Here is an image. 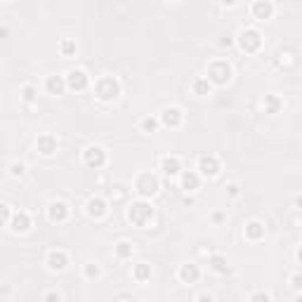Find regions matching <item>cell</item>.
Masks as SVG:
<instances>
[{
    "label": "cell",
    "instance_id": "obj_1",
    "mask_svg": "<svg viewBox=\"0 0 302 302\" xmlns=\"http://www.w3.org/2000/svg\"><path fill=\"white\" fill-rule=\"evenodd\" d=\"M229 78H231V64L229 61L215 59V61H210V64H208L206 81L210 85H224V83H229Z\"/></svg>",
    "mask_w": 302,
    "mask_h": 302
},
{
    "label": "cell",
    "instance_id": "obj_2",
    "mask_svg": "<svg viewBox=\"0 0 302 302\" xmlns=\"http://www.w3.org/2000/svg\"><path fill=\"white\" fill-rule=\"evenodd\" d=\"M151 218H154V208L146 203V198H139V201H135L133 206L128 208V220L135 227H146V222Z\"/></svg>",
    "mask_w": 302,
    "mask_h": 302
},
{
    "label": "cell",
    "instance_id": "obj_3",
    "mask_svg": "<svg viewBox=\"0 0 302 302\" xmlns=\"http://www.w3.org/2000/svg\"><path fill=\"white\" fill-rule=\"evenodd\" d=\"M95 92L102 102H111V99H116L121 95V83L113 76H102V78H97Z\"/></svg>",
    "mask_w": 302,
    "mask_h": 302
},
{
    "label": "cell",
    "instance_id": "obj_4",
    "mask_svg": "<svg viewBox=\"0 0 302 302\" xmlns=\"http://www.w3.org/2000/svg\"><path fill=\"white\" fill-rule=\"evenodd\" d=\"M135 189H137V193H139L142 198H149V196H154V193L161 189V184H158L156 175L142 172V175L137 177V182H135Z\"/></svg>",
    "mask_w": 302,
    "mask_h": 302
},
{
    "label": "cell",
    "instance_id": "obj_5",
    "mask_svg": "<svg viewBox=\"0 0 302 302\" xmlns=\"http://www.w3.org/2000/svg\"><path fill=\"white\" fill-rule=\"evenodd\" d=\"M220 170H222V163L215 154L198 156V175L201 177H215V175H220Z\"/></svg>",
    "mask_w": 302,
    "mask_h": 302
},
{
    "label": "cell",
    "instance_id": "obj_6",
    "mask_svg": "<svg viewBox=\"0 0 302 302\" xmlns=\"http://www.w3.org/2000/svg\"><path fill=\"white\" fill-rule=\"evenodd\" d=\"M239 45H241L243 52H255V50L262 45V38L255 28H243L239 33Z\"/></svg>",
    "mask_w": 302,
    "mask_h": 302
},
{
    "label": "cell",
    "instance_id": "obj_7",
    "mask_svg": "<svg viewBox=\"0 0 302 302\" xmlns=\"http://www.w3.org/2000/svg\"><path fill=\"white\" fill-rule=\"evenodd\" d=\"M64 81H66V87H71V90H85L90 85V76L83 69H71L64 76Z\"/></svg>",
    "mask_w": 302,
    "mask_h": 302
},
{
    "label": "cell",
    "instance_id": "obj_8",
    "mask_svg": "<svg viewBox=\"0 0 302 302\" xmlns=\"http://www.w3.org/2000/svg\"><path fill=\"white\" fill-rule=\"evenodd\" d=\"M83 158L90 168H102L107 163V151L102 146H87L83 151Z\"/></svg>",
    "mask_w": 302,
    "mask_h": 302
},
{
    "label": "cell",
    "instance_id": "obj_9",
    "mask_svg": "<svg viewBox=\"0 0 302 302\" xmlns=\"http://www.w3.org/2000/svg\"><path fill=\"white\" fill-rule=\"evenodd\" d=\"M158 123H163L165 128H177L182 123V109L180 107H165L158 116Z\"/></svg>",
    "mask_w": 302,
    "mask_h": 302
},
{
    "label": "cell",
    "instance_id": "obj_10",
    "mask_svg": "<svg viewBox=\"0 0 302 302\" xmlns=\"http://www.w3.org/2000/svg\"><path fill=\"white\" fill-rule=\"evenodd\" d=\"M66 265H69V255H66V250H61V248H52V250L48 253V267L50 269L61 272Z\"/></svg>",
    "mask_w": 302,
    "mask_h": 302
},
{
    "label": "cell",
    "instance_id": "obj_11",
    "mask_svg": "<svg viewBox=\"0 0 302 302\" xmlns=\"http://www.w3.org/2000/svg\"><path fill=\"white\" fill-rule=\"evenodd\" d=\"M36 146H38V151H40L43 156H52V154L57 151V146H59V142H57V137H55V135L45 133V135H40V137H38Z\"/></svg>",
    "mask_w": 302,
    "mask_h": 302
},
{
    "label": "cell",
    "instance_id": "obj_12",
    "mask_svg": "<svg viewBox=\"0 0 302 302\" xmlns=\"http://www.w3.org/2000/svg\"><path fill=\"white\" fill-rule=\"evenodd\" d=\"M69 206L64 203V201H52L48 206V218L52 220V222H64V220L69 218Z\"/></svg>",
    "mask_w": 302,
    "mask_h": 302
},
{
    "label": "cell",
    "instance_id": "obj_13",
    "mask_svg": "<svg viewBox=\"0 0 302 302\" xmlns=\"http://www.w3.org/2000/svg\"><path fill=\"white\" fill-rule=\"evenodd\" d=\"M161 170L168 175V177H175L182 172V161L180 156H161Z\"/></svg>",
    "mask_w": 302,
    "mask_h": 302
},
{
    "label": "cell",
    "instance_id": "obj_14",
    "mask_svg": "<svg viewBox=\"0 0 302 302\" xmlns=\"http://www.w3.org/2000/svg\"><path fill=\"white\" fill-rule=\"evenodd\" d=\"M85 210H87L90 218H104V215H107V201H104L102 196H92V198L87 201Z\"/></svg>",
    "mask_w": 302,
    "mask_h": 302
},
{
    "label": "cell",
    "instance_id": "obj_15",
    "mask_svg": "<svg viewBox=\"0 0 302 302\" xmlns=\"http://www.w3.org/2000/svg\"><path fill=\"white\" fill-rule=\"evenodd\" d=\"M10 224H12L14 231H28V229H31V215H28L26 210L12 213V218H10Z\"/></svg>",
    "mask_w": 302,
    "mask_h": 302
},
{
    "label": "cell",
    "instance_id": "obj_16",
    "mask_svg": "<svg viewBox=\"0 0 302 302\" xmlns=\"http://www.w3.org/2000/svg\"><path fill=\"white\" fill-rule=\"evenodd\" d=\"M180 182H182V189L184 192H196L198 184H201V175L193 172V170H184L180 175Z\"/></svg>",
    "mask_w": 302,
    "mask_h": 302
},
{
    "label": "cell",
    "instance_id": "obj_17",
    "mask_svg": "<svg viewBox=\"0 0 302 302\" xmlns=\"http://www.w3.org/2000/svg\"><path fill=\"white\" fill-rule=\"evenodd\" d=\"M198 276H201V269H198V265L187 262V265L180 267V278L184 281V283H196V281H198Z\"/></svg>",
    "mask_w": 302,
    "mask_h": 302
},
{
    "label": "cell",
    "instance_id": "obj_18",
    "mask_svg": "<svg viewBox=\"0 0 302 302\" xmlns=\"http://www.w3.org/2000/svg\"><path fill=\"white\" fill-rule=\"evenodd\" d=\"M243 234H246V239H250V241H260V239H265V224L257 222V220H253V222L246 224Z\"/></svg>",
    "mask_w": 302,
    "mask_h": 302
},
{
    "label": "cell",
    "instance_id": "obj_19",
    "mask_svg": "<svg viewBox=\"0 0 302 302\" xmlns=\"http://www.w3.org/2000/svg\"><path fill=\"white\" fill-rule=\"evenodd\" d=\"M208 265H210V269H213V272H218V274H227V272H229V260H227L222 253L210 255Z\"/></svg>",
    "mask_w": 302,
    "mask_h": 302
},
{
    "label": "cell",
    "instance_id": "obj_20",
    "mask_svg": "<svg viewBox=\"0 0 302 302\" xmlns=\"http://www.w3.org/2000/svg\"><path fill=\"white\" fill-rule=\"evenodd\" d=\"M45 87H48L50 95H61L66 90V81H64V76H48Z\"/></svg>",
    "mask_w": 302,
    "mask_h": 302
},
{
    "label": "cell",
    "instance_id": "obj_21",
    "mask_svg": "<svg viewBox=\"0 0 302 302\" xmlns=\"http://www.w3.org/2000/svg\"><path fill=\"white\" fill-rule=\"evenodd\" d=\"M253 14L255 17H260V19H269L272 14H274V2H269V0H257L253 2Z\"/></svg>",
    "mask_w": 302,
    "mask_h": 302
},
{
    "label": "cell",
    "instance_id": "obj_22",
    "mask_svg": "<svg viewBox=\"0 0 302 302\" xmlns=\"http://www.w3.org/2000/svg\"><path fill=\"white\" fill-rule=\"evenodd\" d=\"M283 107V99L278 95H265V99H262V109L267 111V113H278V109Z\"/></svg>",
    "mask_w": 302,
    "mask_h": 302
},
{
    "label": "cell",
    "instance_id": "obj_23",
    "mask_svg": "<svg viewBox=\"0 0 302 302\" xmlns=\"http://www.w3.org/2000/svg\"><path fill=\"white\" fill-rule=\"evenodd\" d=\"M133 253H135V246L130 241H118V243H116V255H118L121 260L133 257Z\"/></svg>",
    "mask_w": 302,
    "mask_h": 302
},
{
    "label": "cell",
    "instance_id": "obj_24",
    "mask_svg": "<svg viewBox=\"0 0 302 302\" xmlns=\"http://www.w3.org/2000/svg\"><path fill=\"white\" fill-rule=\"evenodd\" d=\"M192 90H193V95H208V92H210V90H213V85L208 83L206 78H196V81H193L192 83Z\"/></svg>",
    "mask_w": 302,
    "mask_h": 302
},
{
    "label": "cell",
    "instance_id": "obj_25",
    "mask_svg": "<svg viewBox=\"0 0 302 302\" xmlns=\"http://www.w3.org/2000/svg\"><path fill=\"white\" fill-rule=\"evenodd\" d=\"M133 276L139 281V283H144L146 278L151 276V265H146V262H142V265H137L133 269Z\"/></svg>",
    "mask_w": 302,
    "mask_h": 302
},
{
    "label": "cell",
    "instance_id": "obj_26",
    "mask_svg": "<svg viewBox=\"0 0 302 302\" xmlns=\"http://www.w3.org/2000/svg\"><path fill=\"white\" fill-rule=\"evenodd\" d=\"M158 125V118H154V116H146V118H142V123H139V128H142V133H154Z\"/></svg>",
    "mask_w": 302,
    "mask_h": 302
},
{
    "label": "cell",
    "instance_id": "obj_27",
    "mask_svg": "<svg viewBox=\"0 0 302 302\" xmlns=\"http://www.w3.org/2000/svg\"><path fill=\"white\" fill-rule=\"evenodd\" d=\"M83 272H85V276L87 278H99L102 276V267L97 265V262H87Z\"/></svg>",
    "mask_w": 302,
    "mask_h": 302
},
{
    "label": "cell",
    "instance_id": "obj_28",
    "mask_svg": "<svg viewBox=\"0 0 302 302\" xmlns=\"http://www.w3.org/2000/svg\"><path fill=\"white\" fill-rule=\"evenodd\" d=\"M22 97H24L26 102H33V99L38 97L36 85H24V87H22Z\"/></svg>",
    "mask_w": 302,
    "mask_h": 302
},
{
    "label": "cell",
    "instance_id": "obj_29",
    "mask_svg": "<svg viewBox=\"0 0 302 302\" xmlns=\"http://www.w3.org/2000/svg\"><path fill=\"white\" fill-rule=\"evenodd\" d=\"M24 172H26V165H24V163H19V161L10 163V175H12V177H22Z\"/></svg>",
    "mask_w": 302,
    "mask_h": 302
},
{
    "label": "cell",
    "instance_id": "obj_30",
    "mask_svg": "<svg viewBox=\"0 0 302 302\" xmlns=\"http://www.w3.org/2000/svg\"><path fill=\"white\" fill-rule=\"evenodd\" d=\"M248 302H272V295H269V293H265V290H255Z\"/></svg>",
    "mask_w": 302,
    "mask_h": 302
},
{
    "label": "cell",
    "instance_id": "obj_31",
    "mask_svg": "<svg viewBox=\"0 0 302 302\" xmlns=\"http://www.w3.org/2000/svg\"><path fill=\"white\" fill-rule=\"evenodd\" d=\"M59 48H61V52L69 57V55H73V52H76V43H73V40H61Z\"/></svg>",
    "mask_w": 302,
    "mask_h": 302
},
{
    "label": "cell",
    "instance_id": "obj_32",
    "mask_svg": "<svg viewBox=\"0 0 302 302\" xmlns=\"http://www.w3.org/2000/svg\"><path fill=\"white\" fill-rule=\"evenodd\" d=\"M12 218V213H10V208L5 206V203H0V224H5L7 220Z\"/></svg>",
    "mask_w": 302,
    "mask_h": 302
},
{
    "label": "cell",
    "instance_id": "obj_33",
    "mask_svg": "<svg viewBox=\"0 0 302 302\" xmlns=\"http://www.w3.org/2000/svg\"><path fill=\"white\" fill-rule=\"evenodd\" d=\"M45 302H61V295L57 290H48L45 293Z\"/></svg>",
    "mask_w": 302,
    "mask_h": 302
},
{
    "label": "cell",
    "instance_id": "obj_34",
    "mask_svg": "<svg viewBox=\"0 0 302 302\" xmlns=\"http://www.w3.org/2000/svg\"><path fill=\"white\" fill-rule=\"evenodd\" d=\"M227 189H229V196H234V198L239 196V184H236V182H231V184L227 187Z\"/></svg>",
    "mask_w": 302,
    "mask_h": 302
},
{
    "label": "cell",
    "instance_id": "obj_35",
    "mask_svg": "<svg viewBox=\"0 0 302 302\" xmlns=\"http://www.w3.org/2000/svg\"><path fill=\"white\" fill-rule=\"evenodd\" d=\"M196 302H215V300H213V295H208V293H201V295L196 298Z\"/></svg>",
    "mask_w": 302,
    "mask_h": 302
},
{
    "label": "cell",
    "instance_id": "obj_36",
    "mask_svg": "<svg viewBox=\"0 0 302 302\" xmlns=\"http://www.w3.org/2000/svg\"><path fill=\"white\" fill-rule=\"evenodd\" d=\"M293 288H300V276H298V274L293 276Z\"/></svg>",
    "mask_w": 302,
    "mask_h": 302
},
{
    "label": "cell",
    "instance_id": "obj_37",
    "mask_svg": "<svg viewBox=\"0 0 302 302\" xmlns=\"http://www.w3.org/2000/svg\"><path fill=\"white\" fill-rule=\"evenodd\" d=\"M213 220H215V222H222V220H224V213H215V215H213Z\"/></svg>",
    "mask_w": 302,
    "mask_h": 302
}]
</instances>
